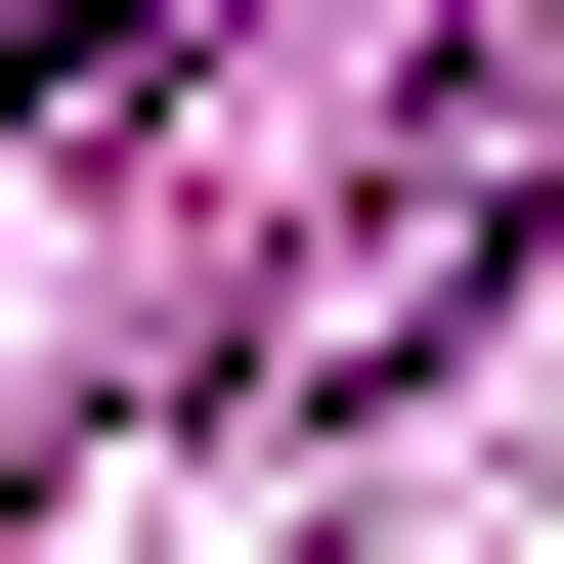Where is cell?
Returning <instances> with one entry per match:
<instances>
[{"mask_svg":"<svg viewBox=\"0 0 564 564\" xmlns=\"http://www.w3.org/2000/svg\"><path fill=\"white\" fill-rule=\"evenodd\" d=\"M521 174H564V0H478V44L391 87V131H348V217H304L217 348H261V391H434V348H478V261H521Z\"/></svg>","mask_w":564,"mask_h":564,"instance_id":"1","label":"cell"},{"mask_svg":"<svg viewBox=\"0 0 564 564\" xmlns=\"http://www.w3.org/2000/svg\"><path fill=\"white\" fill-rule=\"evenodd\" d=\"M131 44H174V0H0V87H131Z\"/></svg>","mask_w":564,"mask_h":564,"instance_id":"2","label":"cell"}]
</instances>
